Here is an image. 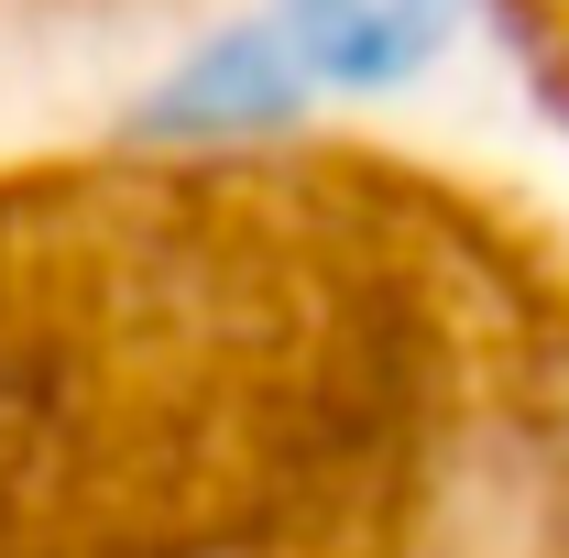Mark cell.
<instances>
[{
	"instance_id": "cell-2",
	"label": "cell",
	"mask_w": 569,
	"mask_h": 558,
	"mask_svg": "<svg viewBox=\"0 0 569 558\" xmlns=\"http://www.w3.org/2000/svg\"><path fill=\"white\" fill-rule=\"evenodd\" d=\"M460 0H274V33L318 88H406L449 44Z\"/></svg>"
},
{
	"instance_id": "cell-1",
	"label": "cell",
	"mask_w": 569,
	"mask_h": 558,
	"mask_svg": "<svg viewBox=\"0 0 569 558\" xmlns=\"http://www.w3.org/2000/svg\"><path fill=\"white\" fill-rule=\"evenodd\" d=\"M307 88L318 77L296 67V44L274 22L263 33H219V44H198L187 67L153 88V132L164 142H252V132H284Z\"/></svg>"
}]
</instances>
